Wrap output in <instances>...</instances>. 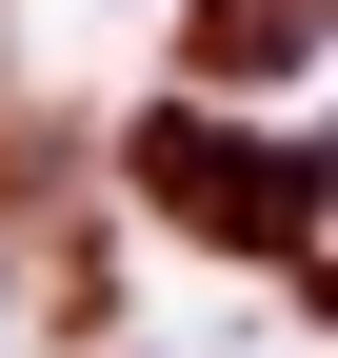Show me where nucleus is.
Masks as SVG:
<instances>
[{"label":"nucleus","instance_id":"1","mask_svg":"<svg viewBox=\"0 0 338 358\" xmlns=\"http://www.w3.org/2000/svg\"><path fill=\"white\" fill-rule=\"evenodd\" d=\"M299 60H318V0H179V100H299Z\"/></svg>","mask_w":338,"mask_h":358}]
</instances>
